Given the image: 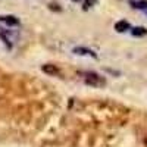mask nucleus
<instances>
[{
    "instance_id": "nucleus-1",
    "label": "nucleus",
    "mask_w": 147,
    "mask_h": 147,
    "mask_svg": "<svg viewBox=\"0 0 147 147\" xmlns=\"http://www.w3.org/2000/svg\"><path fill=\"white\" fill-rule=\"evenodd\" d=\"M84 81L87 85H91V87H103L106 84L105 78H102L100 75H97L94 72H85L84 74Z\"/></svg>"
},
{
    "instance_id": "nucleus-2",
    "label": "nucleus",
    "mask_w": 147,
    "mask_h": 147,
    "mask_svg": "<svg viewBox=\"0 0 147 147\" xmlns=\"http://www.w3.org/2000/svg\"><path fill=\"white\" fill-rule=\"evenodd\" d=\"M115 30L119 31V32H124V31L129 30V24L127 21H119V22L115 24Z\"/></svg>"
},
{
    "instance_id": "nucleus-3",
    "label": "nucleus",
    "mask_w": 147,
    "mask_h": 147,
    "mask_svg": "<svg viewBox=\"0 0 147 147\" xmlns=\"http://www.w3.org/2000/svg\"><path fill=\"white\" fill-rule=\"evenodd\" d=\"M0 21L7 24V25H19V21L15 16H0Z\"/></svg>"
},
{
    "instance_id": "nucleus-4",
    "label": "nucleus",
    "mask_w": 147,
    "mask_h": 147,
    "mask_svg": "<svg viewBox=\"0 0 147 147\" xmlns=\"http://www.w3.org/2000/svg\"><path fill=\"white\" fill-rule=\"evenodd\" d=\"M74 52L78 53V55H88V56L96 57V53L93 50H88V49H84V47H77V49H74Z\"/></svg>"
},
{
    "instance_id": "nucleus-5",
    "label": "nucleus",
    "mask_w": 147,
    "mask_h": 147,
    "mask_svg": "<svg viewBox=\"0 0 147 147\" xmlns=\"http://www.w3.org/2000/svg\"><path fill=\"white\" fill-rule=\"evenodd\" d=\"M131 5L136 7V9H143V10H146V9H147V0H140V2H131Z\"/></svg>"
},
{
    "instance_id": "nucleus-6",
    "label": "nucleus",
    "mask_w": 147,
    "mask_h": 147,
    "mask_svg": "<svg viewBox=\"0 0 147 147\" xmlns=\"http://www.w3.org/2000/svg\"><path fill=\"white\" fill-rule=\"evenodd\" d=\"M43 71L47 72V74H57V69L55 66H52V65H44L43 66Z\"/></svg>"
},
{
    "instance_id": "nucleus-7",
    "label": "nucleus",
    "mask_w": 147,
    "mask_h": 147,
    "mask_svg": "<svg viewBox=\"0 0 147 147\" xmlns=\"http://www.w3.org/2000/svg\"><path fill=\"white\" fill-rule=\"evenodd\" d=\"M132 34L134 35H144V34H147V30L146 28H141V27L140 28H134L132 30Z\"/></svg>"
},
{
    "instance_id": "nucleus-8",
    "label": "nucleus",
    "mask_w": 147,
    "mask_h": 147,
    "mask_svg": "<svg viewBox=\"0 0 147 147\" xmlns=\"http://www.w3.org/2000/svg\"><path fill=\"white\" fill-rule=\"evenodd\" d=\"M144 12H146V13H147V9H146V10H144Z\"/></svg>"
},
{
    "instance_id": "nucleus-9",
    "label": "nucleus",
    "mask_w": 147,
    "mask_h": 147,
    "mask_svg": "<svg viewBox=\"0 0 147 147\" xmlns=\"http://www.w3.org/2000/svg\"><path fill=\"white\" fill-rule=\"evenodd\" d=\"M74 2H78V0H74Z\"/></svg>"
}]
</instances>
